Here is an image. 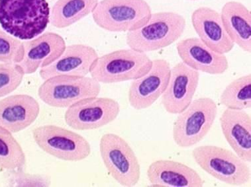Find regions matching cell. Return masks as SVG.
Masks as SVG:
<instances>
[{"instance_id": "484cf974", "label": "cell", "mask_w": 251, "mask_h": 187, "mask_svg": "<svg viewBox=\"0 0 251 187\" xmlns=\"http://www.w3.org/2000/svg\"><path fill=\"white\" fill-rule=\"evenodd\" d=\"M190 1H200V0H190Z\"/></svg>"}, {"instance_id": "30bf717a", "label": "cell", "mask_w": 251, "mask_h": 187, "mask_svg": "<svg viewBox=\"0 0 251 187\" xmlns=\"http://www.w3.org/2000/svg\"><path fill=\"white\" fill-rule=\"evenodd\" d=\"M120 112V105L114 99L89 97L68 108L65 115L67 125L76 130L98 129L111 123Z\"/></svg>"}, {"instance_id": "d4e9b609", "label": "cell", "mask_w": 251, "mask_h": 187, "mask_svg": "<svg viewBox=\"0 0 251 187\" xmlns=\"http://www.w3.org/2000/svg\"><path fill=\"white\" fill-rule=\"evenodd\" d=\"M24 56V42L0 30V62L19 64Z\"/></svg>"}, {"instance_id": "5bb4252c", "label": "cell", "mask_w": 251, "mask_h": 187, "mask_svg": "<svg viewBox=\"0 0 251 187\" xmlns=\"http://www.w3.org/2000/svg\"><path fill=\"white\" fill-rule=\"evenodd\" d=\"M98 57L93 47L80 44L70 45L57 60L41 69L39 75L43 80L58 75L86 77Z\"/></svg>"}, {"instance_id": "52a82bcc", "label": "cell", "mask_w": 251, "mask_h": 187, "mask_svg": "<svg viewBox=\"0 0 251 187\" xmlns=\"http://www.w3.org/2000/svg\"><path fill=\"white\" fill-rule=\"evenodd\" d=\"M100 152L105 167L119 184L132 187L139 183L140 164L133 149L122 137L105 134L100 139Z\"/></svg>"}, {"instance_id": "ba28073f", "label": "cell", "mask_w": 251, "mask_h": 187, "mask_svg": "<svg viewBox=\"0 0 251 187\" xmlns=\"http://www.w3.org/2000/svg\"><path fill=\"white\" fill-rule=\"evenodd\" d=\"M100 92V83L92 77L58 75L45 80L38 95L50 107L69 108L80 100L98 97Z\"/></svg>"}, {"instance_id": "8992f818", "label": "cell", "mask_w": 251, "mask_h": 187, "mask_svg": "<svg viewBox=\"0 0 251 187\" xmlns=\"http://www.w3.org/2000/svg\"><path fill=\"white\" fill-rule=\"evenodd\" d=\"M218 115L214 100L201 97L192 101L188 108L179 114L173 126L176 144L188 148L197 144L206 137Z\"/></svg>"}, {"instance_id": "cb8c5ba5", "label": "cell", "mask_w": 251, "mask_h": 187, "mask_svg": "<svg viewBox=\"0 0 251 187\" xmlns=\"http://www.w3.org/2000/svg\"><path fill=\"white\" fill-rule=\"evenodd\" d=\"M24 75L18 64H0V98L16 90L22 84Z\"/></svg>"}, {"instance_id": "ffe728a7", "label": "cell", "mask_w": 251, "mask_h": 187, "mask_svg": "<svg viewBox=\"0 0 251 187\" xmlns=\"http://www.w3.org/2000/svg\"><path fill=\"white\" fill-rule=\"evenodd\" d=\"M221 17L225 29L233 42L245 52H251V13L242 3H225Z\"/></svg>"}, {"instance_id": "ac0fdd59", "label": "cell", "mask_w": 251, "mask_h": 187, "mask_svg": "<svg viewBox=\"0 0 251 187\" xmlns=\"http://www.w3.org/2000/svg\"><path fill=\"white\" fill-rule=\"evenodd\" d=\"M147 178L152 186L202 187L205 181L197 171L180 162L160 160L149 165Z\"/></svg>"}, {"instance_id": "6da1fadb", "label": "cell", "mask_w": 251, "mask_h": 187, "mask_svg": "<svg viewBox=\"0 0 251 187\" xmlns=\"http://www.w3.org/2000/svg\"><path fill=\"white\" fill-rule=\"evenodd\" d=\"M47 0H0V24L6 33L20 40L39 37L50 23Z\"/></svg>"}, {"instance_id": "e0dca14e", "label": "cell", "mask_w": 251, "mask_h": 187, "mask_svg": "<svg viewBox=\"0 0 251 187\" xmlns=\"http://www.w3.org/2000/svg\"><path fill=\"white\" fill-rule=\"evenodd\" d=\"M40 113L37 100L26 94L8 96L0 101V126L18 133L31 126Z\"/></svg>"}, {"instance_id": "277c9868", "label": "cell", "mask_w": 251, "mask_h": 187, "mask_svg": "<svg viewBox=\"0 0 251 187\" xmlns=\"http://www.w3.org/2000/svg\"><path fill=\"white\" fill-rule=\"evenodd\" d=\"M152 10L145 0H101L92 11L94 22L114 33L133 31L144 25Z\"/></svg>"}, {"instance_id": "603a6c76", "label": "cell", "mask_w": 251, "mask_h": 187, "mask_svg": "<svg viewBox=\"0 0 251 187\" xmlns=\"http://www.w3.org/2000/svg\"><path fill=\"white\" fill-rule=\"evenodd\" d=\"M26 164L25 154L12 133L0 126V169H22Z\"/></svg>"}, {"instance_id": "4fadbf2b", "label": "cell", "mask_w": 251, "mask_h": 187, "mask_svg": "<svg viewBox=\"0 0 251 187\" xmlns=\"http://www.w3.org/2000/svg\"><path fill=\"white\" fill-rule=\"evenodd\" d=\"M24 56L19 63L25 74H32L57 60L65 51V40L58 34L47 32L24 42Z\"/></svg>"}, {"instance_id": "9a60e30c", "label": "cell", "mask_w": 251, "mask_h": 187, "mask_svg": "<svg viewBox=\"0 0 251 187\" xmlns=\"http://www.w3.org/2000/svg\"><path fill=\"white\" fill-rule=\"evenodd\" d=\"M192 23L199 39L211 50L220 54L231 52L235 43L225 29L218 11L208 7H200L192 13Z\"/></svg>"}, {"instance_id": "9c48e42d", "label": "cell", "mask_w": 251, "mask_h": 187, "mask_svg": "<svg viewBox=\"0 0 251 187\" xmlns=\"http://www.w3.org/2000/svg\"><path fill=\"white\" fill-rule=\"evenodd\" d=\"M33 137L41 150L64 161H82L91 154V146L85 138L60 126H39L33 130Z\"/></svg>"}, {"instance_id": "3957f363", "label": "cell", "mask_w": 251, "mask_h": 187, "mask_svg": "<svg viewBox=\"0 0 251 187\" xmlns=\"http://www.w3.org/2000/svg\"><path fill=\"white\" fill-rule=\"evenodd\" d=\"M152 60L146 53L122 49L98 57L92 66V78L103 84L135 80L146 74Z\"/></svg>"}, {"instance_id": "8fae6325", "label": "cell", "mask_w": 251, "mask_h": 187, "mask_svg": "<svg viewBox=\"0 0 251 187\" xmlns=\"http://www.w3.org/2000/svg\"><path fill=\"white\" fill-rule=\"evenodd\" d=\"M171 73V65L167 60H152L150 70L132 82L128 93L130 105L137 111L151 107L167 90Z\"/></svg>"}, {"instance_id": "7402d4cb", "label": "cell", "mask_w": 251, "mask_h": 187, "mask_svg": "<svg viewBox=\"0 0 251 187\" xmlns=\"http://www.w3.org/2000/svg\"><path fill=\"white\" fill-rule=\"evenodd\" d=\"M220 101L227 109L233 110L251 109V73L243 75L230 83L222 92Z\"/></svg>"}, {"instance_id": "44dd1931", "label": "cell", "mask_w": 251, "mask_h": 187, "mask_svg": "<svg viewBox=\"0 0 251 187\" xmlns=\"http://www.w3.org/2000/svg\"><path fill=\"white\" fill-rule=\"evenodd\" d=\"M98 2V0H58L50 13V23L58 29L67 28L92 13Z\"/></svg>"}, {"instance_id": "7c38bea8", "label": "cell", "mask_w": 251, "mask_h": 187, "mask_svg": "<svg viewBox=\"0 0 251 187\" xmlns=\"http://www.w3.org/2000/svg\"><path fill=\"white\" fill-rule=\"evenodd\" d=\"M200 76V71L183 62L171 69L169 85L162 95V104L167 112L180 114L188 108L197 91Z\"/></svg>"}, {"instance_id": "d6986e66", "label": "cell", "mask_w": 251, "mask_h": 187, "mask_svg": "<svg viewBox=\"0 0 251 187\" xmlns=\"http://www.w3.org/2000/svg\"><path fill=\"white\" fill-rule=\"evenodd\" d=\"M225 139L247 163L251 162V117L245 110L226 109L220 119Z\"/></svg>"}, {"instance_id": "5b68a950", "label": "cell", "mask_w": 251, "mask_h": 187, "mask_svg": "<svg viewBox=\"0 0 251 187\" xmlns=\"http://www.w3.org/2000/svg\"><path fill=\"white\" fill-rule=\"evenodd\" d=\"M194 161L218 180L231 186H243L251 181L247 162L227 149L216 145H201L192 151Z\"/></svg>"}, {"instance_id": "7a4b0ae2", "label": "cell", "mask_w": 251, "mask_h": 187, "mask_svg": "<svg viewBox=\"0 0 251 187\" xmlns=\"http://www.w3.org/2000/svg\"><path fill=\"white\" fill-rule=\"evenodd\" d=\"M185 18L173 11L152 13L147 23L127 32L126 43L138 52H149L170 46L180 39L186 29Z\"/></svg>"}, {"instance_id": "2e32d148", "label": "cell", "mask_w": 251, "mask_h": 187, "mask_svg": "<svg viewBox=\"0 0 251 187\" xmlns=\"http://www.w3.org/2000/svg\"><path fill=\"white\" fill-rule=\"evenodd\" d=\"M176 50L182 62L198 71L221 75L229 69L226 56L211 50L199 38L182 40L177 43Z\"/></svg>"}]
</instances>
